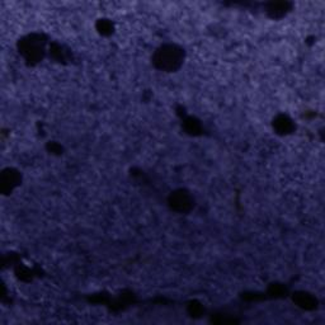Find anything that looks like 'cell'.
Masks as SVG:
<instances>
[{"label": "cell", "instance_id": "6da1fadb", "mask_svg": "<svg viewBox=\"0 0 325 325\" xmlns=\"http://www.w3.org/2000/svg\"><path fill=\"white\" fill-rule=\"evenodd\" d=\"M184 51L177 45H164L156 50L152 57L155 66L162 71H176L182 66Z\"/></svg>", "mask_w": 325, "mask_h": 325}, {"label": "cell", "instance_id": "7a4b0ae2", "mask_svg": "<svg viewBox=\"0 0 325 325\" xmlns=\"http://www.w3.org/2000/svg\"><path fill=\"white\" fill-rule=\"evenodd\" d=\"M46 39L42 34H29L19 42V52L26 57L27 61L38 62L45 55Z\"/></svg>", "mask_w": 325, "mask_h": 325}, {"label": "cell", "instance_id": "3957f363", "mask_svg": "<svg viewBox=\"0 0 325 325\" xmlns=\"http://www.w3.org/2000/svg\"><path fill=\"white\" fill-rule=\"evenodd\" d=\"M169 205L174 211L187 212L193 207V199L189 196V193L183 189L173 192L169 197Z\"/></svg>", "mask_w": 325, "mask_h": 325}, {"label": "cell", "instance_id": "277c9868", "mask_svg": "<svg viewBox=\"0 0 325 325\" xmlns=\"http://www.w3.org/2000/svg\"><path fill=\"white\" fill-rule=\"evenodd\" d=\"M19 182H21V176H19L18 172L14 171V169H7L2 174V182H0L2 183V191L4 193L11 192L14 187L18 186Z\"/></svg>", "mask_w": 325, "mask_h": 325}, {"label": "cell", "instance_id": "5b68a950", "mask_svg": "<svg viewBox=\"0 0 325 325\" xmlns=\"http://www.w3.org/2000/svg\"><path fill=\"white\" fill-rule=\"evenodd\" d=\"M294 301L296 302L297 306L305 310H312L316 307V299L312 295L307 294V292H296L294 295Z\"/></svg>", "mask_w": 325, "mask_h": 325}, {"label": "cell", "instance_id": "8992f818", "mask_svg": "<svg viewBox=\"0 0 325 325\" xmlns=\"http://www.w3.org/2000/svg\"><path fill=\"white\" fill-rule=\"evenodd\" d=\"M273 127L279 135H289L295 130V125L292 119L287 116H278L273 121Z\"/></svg>", "mask_w": 325, "mask_h": 325}, {"label": "cell", "instance_id": "52a82bcc", "mask_svg": "<svg viewBox=\"0 0 325 325\" xmlns=\"http://www.w3.org/2000/svg\"><path fill=\"white\" fill-rule=\"evenodd\" d=\"M290 9L289 3H271L268 6V14L272 18H281Z\"/></svg>", "mask_w": 325, "mask_h": 325}, {"label": "cell", "instance_id": "ba28073f", "mask_svg": "<svg viewBox=\"0 0 325 325\" xmlns=\"http://www.w3.org/2000/svg\"><path fill=\"white\" fill-rule=\"evenodd\" d=\"M186 130L189 134H198L201 131V126H199L198 121L193 118H188L186 121Z\"/></svg>", "mask_w": 325, "mask_h": 325}, {"label": "cell", "instance_id": "9c48e42d", "mask_svg": "<svg viewBox=\"0 0 325 325\" xmlns=\"http://www.w3.org/2000/svg\"><path fill=\"white\" fill-rule=\"evenodd\" d=\"M97 27H98V31L103 34H109L112 32V29H113L112 23L107 21V19H101L98 22V24H97Z\"/></svg>", "mask_w": 325, "mask_h": 325}]
</instances>
